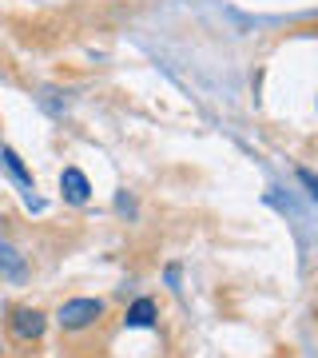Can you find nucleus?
Segmentation results:
<instances>
[{
    "label": "nucleus",
    "instance_id": "nucleus-1",
    "mask_svg": "<svg viewBox=\"0 0 318 358\" xmlns=\"http://www.w3.org/2000/svg\"><path fill=\"white\" fill-rule=\"evenodd\" d=\"M103 319V303L100 299H72V303H64L56 322H60L64 331H84V327H96Z\"/></svg>",
    "mask_w": 318,
    "mask_h": 358
},
{
    "label": "nucleus",
    "instance_id": "nucleus-2",
    "mask_svg": "<svg viewBox=\"0 0 318 358\" xmlns=\"http://www.w3.org/2000/svg\"><path fill=\"white\" fill-rule=\"evenodd\" d=\"M44 327H48V319L32 307H16L8 315V331H13L16 343H36L40 334H44Z\"/></svg>",
    "mask_w": 318,
    "mask_h": 358
},
{
    "label": "nucleus",
    "instance_id": "nucleus-3",
    "mask_svg": "<svg viewBox=\"0 0 318 358\" xmlns=\"http://www.w3.org/2000/svg\"><path fill=\"white\" fill-rule=\"evenodd\" d=\"M60 192L68 203H88V195H92V183L88 176L80 171V167H64V176H60Z\"/></svg>",
    "mask_w": 318,
    "mask_h": 358
},
{
    "label": "nucleus",
    "instance_id": "nucleus-4",
    "mask_svg": "<svg viewBox=\"0 0 318 358\" xmlns=\"http://www.w3.org/2000/svg\"><path fill=\"white\" fill-rule=\"evenodd\" d=\"M124 322H127V327H152V322H155V303H152V299H136Z\"/></svg>",
    "mask_w": 318,
    "mask_h": 358
},
{
    "label": "nucleus",
    "instance_id": "nucleus-5",
    "mask_svg": "<svg viewBox=\"0 0 318 358\" xmlns=\"http://www.w3.org/2000/svg\"><path fill=\"white\" fill-rule=\"evenodd\" d=\"M20 271H24V255L8 239H0V275H20Z\"/></svg>",
    "mask_w": 318,
    "mask_h": 358
},
{
    "label": "nucleus",
    "instance_id": "nucleus-6",
    "mask_svg": "<svg viewBox=\"0 0 318 358\" xmlns=\"http://www.w3.org/2000/svg\"><path fill=\"white\" fill-rule=\"evenodd\" d=\"M298 179L306 183V192L315 195V203H318V176H315V171H298Z\"/></svg>",
    "mask_w": 318,
    "mask_h": 358
}]
</instances>
